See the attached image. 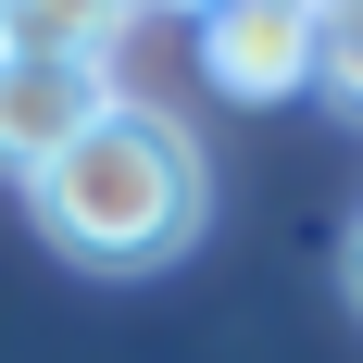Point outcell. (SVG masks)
Listing matches in <instances>:
<instances>
[{
	"label": "cell",
	"mask_w": 363,
	"mask_h": 363,
	"mask_svg": "<svg viewBox=\"0 0 363 363\" xmlns=\"http://www.w3.org/2000/svg\"><path fill=\"white\" fill-rule=\"evenodd\" d=\"M26 201H38V225H50V251L101 263V276H150V263H176L188 238H201L213 176H201V138H188L176 113L113 101L50 176H26Z\"/></svg>",
	"instance_id": "cell-1"
},
{
	"label": "cell",
	"mask_w": 363,
	"mask_h": 363,
	"mask_svg": "<svg viewBox=\"0 0 363 363\" xmlns=\"http://www.w3.org/2000/svg\"><path fill=\"white\" fill-rule=\"evenodd\" d=\"M101 113H113V63L101 50H13L0 38V163L13 176H50Z\"/></svg>",
	"instance_id": "cell-2"
},
{
	"label": "cell",
	"mask_w": 363,
	"mask_h": 363,
	"mask_svg": "<svg viewBox=\"0 0 363 363\" xmlns=\"http://www.w3.org/2000/svg\"><path fill=\"white\" fill-rule=\"evenodd\" d=\"M125 13H150V0H0V38L13 50H113Z\"/></svg>",
	"instance_id": "cell-3"
},
{
	"label": "cell",
	"mask_w": 363,
	"mask_h": 363,
	"mask_svg": "<svg viewBox=\"0 0 363 363\" xmlns=\"http://www.w3.org/2000/svg\"><path fill=\"white\" fill-rule=\"evenodd\" d=\"M313 75L363 113V0H326V26H313Z\"/></svg>",
	"instance_id": "cell-4"
},
{
	"label": "cell",
	"mask_w": 363,
	"mask_h": 363,
	"mask_svg": "<svg viewBox=\"0 0 363 363\" xmlns=\"http://www.w3.org/2000/svg\"><path fill=\"white\" fill-rule=\"evenodd\" d=\"M351 301H363V225H351Z\"/></svg>",
	"instance_id": "cell-5"
},
{
	"label": "cell",
	"mask_w": 363,
	"mask_h": 363,
	"mask_svg": "<svg viewBox=\"0 0 363 363\" xmlns=\"http://www.w3.org/2000/svg\"><path fill=\"white\" fill-rule=\"evenodd\" d=\"M188 13H213V0H188Z\"/></svg>",
	"instance_id": "cell-6"
}]
</instances>
